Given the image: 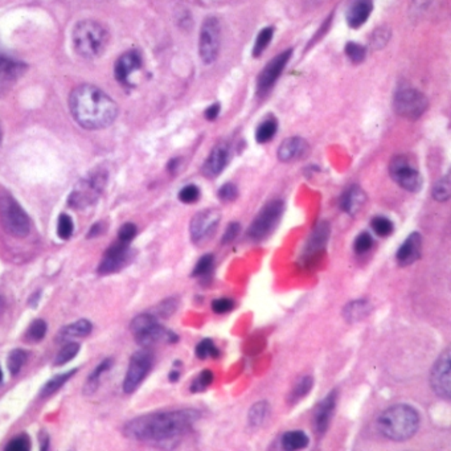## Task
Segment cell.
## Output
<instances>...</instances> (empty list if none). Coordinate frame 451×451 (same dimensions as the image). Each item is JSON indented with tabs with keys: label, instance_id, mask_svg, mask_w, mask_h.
<instances>
[{
	"label": "cell",
	"instance_id": "cell-1",
	"mask_svg": "<svg viewBox=\"0 0 451 451\" xmlns=\"http://www.w3.org/2000/svg\"><path fill=\"white\" fill-rule=\"evenodd\" d=\"M200 418L195 409L159 412L134 418L124 426V436L140 442H163L187 433Z\"/></svg>",
	"mask_w": 451,
	"mask_h": 451
},
{
	"label": "cell",
	"instance_id": "cell-2",
	"mask_svg": "<svg viewBox=\"0 0 451 451\" xmlns=\"http://www.w3.org/2000/svg\"><path fill=\"white\" fill-rule=\"evenodd\" d=\"M70 113L86 130H100L113 124L118 115L117 103L100 88L81 85L69 97Z\"/></svg>",
	"mask_w": 451,
	"mask_h": 451
},
{
	"label": "cell",
	"instance_id": "cell-3",
	"mask_svg": "<svg viewBox=\"0 0 451 451\" xmlns=\"http://www.w3.org/2000/svg\"><path fill=\"white\" fill-rule=\"evenodd\" d=\"M419 428V414L406 404L391 406L377 418V429L384 437L396 442L410 440Z\"/></svg>",
	"mask_w": 451,
	"mask_h": 451
},
{
	"label": "cell",
	"instance_id": "cell-4",
	"mask_svg": "<svg viewBox=\"0 0 451 451\" xmlns=\"http://www.w3.org/2000/svg\"><path fill=\"white\" fill-rule=\"evenodd\" d=\"M107 32L93 20L79 22L73 31V44L79 56L94 58L101 55L107 44Z\"/></svg>",
	"mask_w": 451,
	"mask_h": 451
},
{
	"label": "cell",
	"instance_id": "cell-5",
	"mask_svg": "<svg viewBox=\"0 0 451 451\" xmlns=\"http://www.w3.org/2000/svg\"><path fill=\"white\" fill-rule=\"evenodd\" d=\"M107 178L109 174L106 169H96L91 171L76 184L74 190L69 196V205L73 209H85L93 205L100 199L107 183Z\"/></svg>",
	"mask_w": 451,
	"mask_h": 451
},
{
	"label": "cell",
	"instance_id": "cell-6",
	"mask_svg": "<svg viewBox=\"0 0 451 451\" xmlns=\"http://www.w3.org/2000/svg\"><path fill=\"white\" fill-rule=\"evenodd\" d=\"M130 331L136 338V343L145 348L152 347L162 341H166V343L178 341V335L160 326L157 318L151 314H140L134 318L130 326Z\"/></svg>",
	"mask_w": 451,
	"mask_h": 451
},
{
	"label": "cell",
	"instance_id": "cell-7",
	"mask_svg": "<svg viewBox=\"0 0 451 451\" xmlns=\"http://www.w3.org/2000/svg\"><path fill=\"white\" fill-rule=\"evenodd\" d=\"M0 221L3 228L13 237H25L31 230L28 214H25L20 204L7 193L0 195Z\"/></svg>",
	"mask_w": 451,
	"mask_h": 451
},
{
	"label": "cell",
	"instance_id": "cell-8",
	"mask_svg": "<svg viewBox=\"0 0 451 451\" xmlns=\"http://www.w3.org/2000/svg\"><path fill=\"white\" fill-rule=\"evenodd\" d=\"M283 214V202L274 200L266 204L253 220L251 226H249L248 237L251 241H262L270 236L273 230L277 228Z\"/></svg>",
	"mask_w": 451,
	"mask_h": 451
},
{
	"label": "cell",
	"instance_id": "cell-9",
	"mask_svg": "<svg viewBox=\"0 0 451 451\" xmlns=\"http://www.w3.org/2000/svg\"><path fill=\"white\" fill-rule=\"evenodd\" d=\"M152 361H154L152 352L147 348L136 351V353L131 356L124 380V391L126 393H133L140 386V384L143 383L147 374L150 373Z\"/></svg>",
	"mask_w": 451,
	"mask_h": 451
},
{
	"label": "cell",
	"instance_id": "cell-10",
	"mask_svg": "<svg viewBox=\"0 0 451 451\" xmlns=\"http://www.w3.org/2000/svg\"><path fill=\"white\" fill-rule=\"evenodd\" d=\"M389 174L392 179L406 191L417 192L422 187V178L419 172L404 155L392 159L389 164Z\"/></svg>",
	"mask_w": 451,
	"mask_h": 451
},
{
	"label": "cell",
	"instance_id": "cell-11",
	"mask_svg": "<svg viewBox=\"0 0 451 451\" xmlns=\"http://www.w3.org/2000/svg\"><path fill=\"white\" fill-rule=\"evenodd\" d=\"M428 109L426 97L416 89H403L396 94V113L406 119H417Z\"/></svg>",
	"mask_w": 451,
	"mask_h": 451
},
{
	"label": "cell",
	"instance_id": "cell-12",
	"mask_svg": "<svg viewBox=\"0 0 451 451\" xmlns=\"http://www.w3.org/2000/svg\"><path fill=\"white\" fill-rule=\"evenodd\" d=\"M200 56L205 64H212L220 52V23L216 18H207L200 32Z\"/></svg>",
	"mask_w": 451,
	"mask_h": 451
},
{
	"label": "cell",
	"instance_id": "cell-13",
	"mask_svg": "<svg viewBox=\"0 0 451 451\" xmlns=\"http://www.w3.org/2000/svg\"><path fill=\"white\" fill-rule=\"evenodd\" d=\"M450 351L445 350L430 372V385L434 393L443 400H450Z\"/></svg>",
	"mask_w": 451,
	"mask_h": 451
},
{
	"label": "cell",
	"instance_id": "cell-14",
	"mask_svg": "<svg viewBox=\"0 0 451 451\" xmlns=\"http://www.w3.org/2000/svg\"><path fill=\"white\" fill-rule=\"evenodd\" d=\"M130 257H131V249L129 247V244L122 242V241H117L105 251L97 271L101 275H109V274L118 273L130 262Z\"/></svg>",
	"mask_w": 451,
	"mask_h": 451
},
{
	"label": "cell",
	"instance_id": "cell-15",
	"mask_svg": "<svg viewBox=\"0 0 451 451\" xmlns=\"http://www.w3.org/2000/svg\"><path fill=\"white\" fill-rule=\"evenodd\" d=\"M220 218H221L220 212L216 209H205L195 214L190 226L192 241L199 244L209 236H212L220 223Z\"/></svg>",
	"mask_w": 451,
	"mask_h": 451
},
{
	"label": "cell",
	"instance_id": "cell-16",
	"mask_svg": "<svg viewBox=\"0 0 451 451\" xmlns=\"http://www.w3.org/2000/svg\"><path fill=\"white\" fill-rule=\"evenodd\" d=\"M292 55H293V51L289 49L286 52L277 55L271 61L268 63V65L265 67V69L261 72L260 76H259V81H257L259 91L263 93V91L270 89L271 86L275 84V81L280 77V74L282 73V70L286 67L287 61L290 60Z\"/></svg>",
	"mask_w": 451,
	"mask_h": 451
},
{
	"label": "cell",
	"instance_id": "cell-17",
	"mask_svg": "<svg viewBox=\"0 0 451 451\" xmlns=\"http://www.w3.org/2000/svg\"><path fill=\"white\" fill-rule=\"evenodd\" d=\"M336 401H338V391H332L319 403V405L316 406L313 424L318 434H325L329 428V424L332 421L334 412L336 407Z\"/></svg>",
	"mask_w": 451,
	"mask_h": 451
},
{
	"label": "cell",
	"instance_id": "cell-18",
	"mask_svg": "<svg viewBox=\"0 0 451 451\" xmlns=\"http://www.w3.org/2000/svg\"><path fill=\"white\" fill-rule=\"evenodd\" d=\"M23 72L24 65L22 63L0 53V97L11 89Z\"/></svg>",
	"mask_w": 451,
	"mask_h": 451
},
{
	"label": "cell",
	"instance_id": "cell-19",
	"mask_svg": "<svg viewBox=\"0 0 451 451\" xmlns=\"http://www.w3.org/2000/svg\"><path fill=\"white\" fill-rule=\"evenodd\" d=\"M140 65H142V58L136 51L126 52L115 63V69H114L115 79L122 85H129L130 76L140 68Z\"/></svg>",
	"mask_w": 451,
	"mask_h": 451
},
{
	"label": "cell",
	"instance_id": "cell-20",
	"mask_svg": "<svg viewBox=\"0 0 451 451\" xmlns=\"http://www.w3.org/2000/svg\"><path fill=\"white\" fill-rule=\"evenodd\" d=\"M228 162H229V148L224 143L217 145L204 163V176L211 179L218 176L226 169Z\"/></svg>",
	"mask_w": 451,
	"mask_h": 451
},
{
	"label": "cell",
	"instance_id": "cell-21",
	"mask_svg": "<svg viewBox=\"0 0 451 451\" xmlns=\"http://www.w3.org/2000/svg\"><path fill=\"white\" fill-rule=\"evenodd\" d=\"M421 247H422V238L419 233H412L406 238L404 244L398 248L396 253V260L401 266H409L419 260L421 257Z\"/></svg>",
	"mask_w": 451,
	"mask_h": 451
},
{
	"label": "cell",
	"instance_id": "cell-22",
	"mask_svg": "<svg viewBox=\"0 0 451 451\" xmlns=\"http://www.w3.org/2000/svg\"><path fill=\"white\" fill-rule=\"evenodd\" d=\"M308 151V145L305 139L294 136L283 142L278 148V158L281 162H293L305 157Z\"/></svg>",
	"mask_w": 451,
	"mask_h": 451
},
{
	"label": "cell",
	"instance_id": "cell-23",
	"mask_svg": "<svg viewBox=\"0 0 451 451\" xmlns=\"http://www.w3.org/2000/svg\"><path fill=\"white\" fill-rule=\"evenodd\" d=\"M372 12V3L370 0H358L347 12V22L352 28H359L365 23Z\"/></svg>",
	"mask_w": 451,
	"mask_h": 451
},
{
	"label": "cell",
	"instance_id": "cell-24",
	"mask_svg": "<svg viewBox=\"0 0 451 451\" xmlns=\"http://www.w3.org/2000/svg\"><path fill=\"white\" fill-rule=\"evenodd\" d=\"M365 203V195L360 187L353 185L343 193V197L340 200V207L347 214H358L361 207Z\"/></svg>",
	"mask_w": 451,
	"mask_h": 451
},
{
	"label": "cell",
	"instance_id": "cell-25",
	"mask_svg": "<svg viewBox=\"0 0 451 451\" xmlns=\"http://www.w3.org/2000/svg\"><path fill=\"white\" fill-rule=\"evenodd\" d=\"M91 329H93V326L89 320L79 319L77 322L63 328L57 336V340L60 343H65L72 339L85 338V336L91 335Z\"/></svg>",
	"mask_w": 451,
	"mask_h": 451
},
{
	"label": "cell",
	"instance_id": "cell-26",
	"mask_svg": "<svg viewBox=\"0 0 451 451\" xmlns=\"http://www.w3.org/2000/svg\"><path fill=\"white\" fill-rule=\"evenodd\" d=\"M308 437L303 431H287L285 433L281 438V445L285 450L294 451L305 449L308 445Z\"/></svg>",
	"mask_w": 451,
	"mask_h": 451
},
{
	"label": "cell",
	"instance_id": "cell-27",
	"mask_svg": "<svg viewBox=\"0 0 451 451\" xmlns=\"http://www.w3.org/2000/svg\"><path fill=\"white\" fill-rule=\"evenodd\" d=\"M76 372H77V370H72V371H69V372L57 374L53 379H51V380L41 388L40 397L46 398V397H49V396L55 395L58 389L63 388V385L68 383L69 379H70L73 374H76Z\"/></svg>",
	"mask_w": 451,
	"mask_h": 451
},
{
	"label": "cell",
	"instance_id": "cell-28",
	"mask_svg": "<svg viewBox=\"0 0 451 451\" xmlns=\"http://www.w3.org/2000/svg\"><path fill=\"white\" fill-rule=\"evenodd\" d=\"M113 365V360L112 359H105L102 361L101 364L89 374L88 381L85 385V393H93L96 392V389L98 388V383L101 380L102 374L107 372Z\"/></svg>",
	"mask_w": 451,
	"mask_h": 451
},
{
	"label": "cell",
	"instance_id": "cell-29",
	"mask_svg": "<svg viewBox=\"0 0 451 451\" xmlns=\"http://www.w3.org/2000/svg\"><path fill=\"white\" fill-rule=\"evenodd\" d=\"M313 385H314V379L311 376H303L302 379H299L294 385L292 392H290L289 403L295 404L296 401H299L301 398L306 397V396L308 395V392L311 391Z\"/></svg>",
	"mask_w": 451,
	"mask_h": 451
},
{
	"label": "cell",
	"instance_id": "cell-30",
	"mask_svg": "<svg viewBox=\"0 0 451 451\" xmlns=\"http://www.w3.org/2000/svg\"><path fill=\"white\" fill-rule=\"evenodd\" d=\"M368 311H370L368 302L364 301V299H360V301H355L350 305L346 306L344 316L350 322H358V320L362 319L364 316L368 315Z\"/></svg>",
	"mask_w": 451,
	"mask_h": 451
},
{
	"label": "cell",
	"instance_id": "cell-31",
	"mask_svg": "<svg viewBox=\"0 0 451 451\" xmlns=\"http://www.w3.org/2000/svg\"><path fill=\"white\" fill-rule=\"evenodd\" d=\"M268 414H269V404L266 401L257 403L249 410V425L260 426L268 418Z\"/></svg>",
	"mask_w": 451,
	"mask_h": 451
},
{
	"label": "cell",
	"instance_id": "cell-32",
	"mask_svg": "<svg viewBox=\"0 0 451 451\" xmlns=\"http://www.w3.org/2000/svg\"><path fill=\"white\" fill-rule=\"evenodd\" d=\"M328 233H329V229H328L327 224H326V223L320 224V226L316 228L314 233H313V236L310 238L307 249L313 253V251H316L318 249L323 248V247L326 245Z\"/></svg>",
	"mask_w": 451,
	"mask_h": 451
},
{
	"label": "cell",
	"instance_id": "cell-33",
	"mask_svg": "<svg viewBox=\"0 0 451 451\" xmlns=\"http://www.w3.org/2000/svg\"><path fill=\"white\" fill-rule=\"evenodd\" d=\"M46 335V323L43 319H36L25 332V339L30 343H39Z\"/></svg>",
	"mask_w": 451,
	"mask_h": 451
},
{
	"label": "cell",
	"instance_id": "cell-34",
	"mask_svg": "<svg viewBox=\"0 0 451 451\" xmlns=\"http://www.w3.org/2000/svg\"><path fill=\"white\" fill-rule=\"evenodd\" d=\"M25 361H27V353L23 350L16 348V350L10 352L8 359H7V367H8V371L12 376H16L18 373L20 372Z\"/></svg>",
	"mask_w": 451,
	"mask_h": 451
},
{
	"label": "cell",
	"instance_id": "cell-35",
	"mask_svg": "<svg viewBox=\"0 0 451 451\" xmlns=\"http://www.w3.org/2000/svg\"><path fill=\"white\" fill-rule=\"evenodd\" d=\"M277 122L275 119H268L263 124H261L256 131V139L259 143H266L269 142L271 138H274L275 133H277Z\"/></svg>",
	"mask_w": 451,
	"mask_h": 451
},
{
	"label": "cell",
	"instance_id": "cell-36",
	"mask_svg": "<svg viewBox=\"0 0 451 451\" xmlns=\"http://www.w3.org/2000/svg\"><path fill=\"white\" fill-rule=\"evenodd\" d=\"M79 351V343H67L61 351L57 353L56 359H55V365L56 367H61L64 364H67L69 361L72 360L73 358L77 356Z\"/></svg>",
	"mask_w": 451,
	"mask_h": 451
},
{
	"label": "cell",
	"instance_id": "cell-37",
	"mask_svg": "<svg viewBox=\"0 0 451 451\" xmlns=\"http://www.w3.org/2000/svg\"><path fill=\"white\" fill-rule=\"evenodd\" d=\"M196 356L202 360H205L208 358H214L216 359L220 352H218V348L214 346V341L211 339H204L203 341H200L197 346H196V351H195Z\"/></svg>",
	"mask_w": 451,
	"mask_h": 451
},
{
	"label": "cell",
	"instance_id": "cell-38",
	"mask_svg": "<svg viewBox=\"0 0 451 451\" xmlns=\"http://www.w3.org/2000/svg\"><path fill=\"white\" fill-rule=\"evenodd\" d=\"M451 188H450V176L446 175L445 178H442L440 181H437V184L434 185L433 190V196L437 202H447L450 199Z\"/></svg>",
	"mask_w": 451,
	"mask_h": 451
},
{
	"label": "cell",
	"instance_id": "cell-39",
	"mask_svg": "<svg viewBox=\"0 0 451 451\" xmlns=\"http://www.w3.org/2000/svg\"><path fill=\"white\" fill-rule=\"evenodd\" d=\"M212 383H214V373L211 370H204L203 372L192 381L191 392L193 393L204 392L208 386H211Z\"/></svg>",
	"mask_w": 451,
	"mask_h": 451
},
{
	"label": "cell",
	"instance_id": "cell-40",
	"mask_svg": "<svg viewBox=\"0 0 451 451\" xmlns=\"http://www.w3.org/2000/svg\"><path fill=\"white\" fill-rule=\"evenodd\" d=\"M74 230V226H73V220L68 214H60L58 217V223H57V235L61 240H69L73 235Z\"/></svg>",
	"mask_w": 451,
	"mask_h": 451
},
{
	"label": "cell",
	"instance_id": "cell-41",
	"mask_svg": "<svg viewBox=\"0 0 451 451\" xmlns=\"http://www.w3.org/2000/svg\"><path fill=\"white\" fill-rule=\"evenodd\" d=\"M372 228L374 233H377L381 237H386V236L392 235V232H393L392 221L383 216H377L373 218Z\"/></svg>",
	"mask_w": 451,
	"mask_h": 451
},
{
	"label": "cell",
	"instance_id": "cell-42",
	"mask_svg": "<svg viewBox=\"0 0 451 451\" xmlns=\"http://www.w3.org/2000/svg\"><path fill=\"white\" fill-rule=\"evenodd\" d=\"M273 34H274V30L271 27H268V28L261 31L259 36H257L256 46H254V51H253L254 56H260L261 53L266 49V46H269V43L273 39Z\"/></svg>",
	"mask_w": 451,
	"mask_h": 451
},
{
	"label": "cell",
	"instance_id": "cell-43",
	"mask_svg": "<svg viewBox=\"0 0 451 451\" xmlns=\"http://www.w3.org/2000/svg\"><path fill=\"white\" fill-rule=\"evenodd\" d=\"M214 256L212 254H205L200 260L197 261V263L195 265V269L192 271L193 277H202L208 274L209 271L212 270L214 268Z\"/></svg>",
	"mask_w": 451,
	"mask_h": 451
},
{
	"label": "cell",
	"instance_id": "cell-44",
	"mask_svg": "<svg viewBox=\"0 0 451 451\" xmlns=\"http://www.w3.org/2000/svg\"><path fill=\"white\" fill-rule=\"evenodd\" d=\"M31 449V440L27 434H20L10 440L6 446V451H28Z\"/></svg>",
	"mask_w": 451,
	"mask_h": 451
},
{
	"label": "cell",
	"instance_id": "cell-45",
	"mask_svg": "<svg viewBox=\"0 0 451 451\" xmlns=\"http://www.w3.org/2000/svg\"><path fill=\"white\" fill-rule=\"evenodd\" d=\"M373 245V240L371 237L370 233H361L358 236V238L355 240V244H353V249L358 254H364L367 253L368 250H371Z\"/></svg>",
	"mask_w": 451,
	"mask_h": 451
},
{
	"label": "cell",
	"instance_id": "cell-46",
	"mask_svg": "<svg viewBox=\"0 0 451 451\" xmlns=\"http://www.w3.org/2000/svg\"><path fill=\"white\" fill-rule=\"evenodd\" d=\"M346 53L347 56L350 57L352 63L359 64L364 58H365V48L360 46V44H355V43H348L346 46Z\"/></svg>",
	"mask_w": 451,
	"mask_h": 451
},
{
	"label": "cell",
	"instance_id": "cell-47",
	"mask_svg": "<svg viewBox=\"0 0 451 451\" xmlns=\"http://www.w3.org/2000/svg\"><path fill=\"white\" fill-rule=\"evenodd\" d=\"M217 195L223 202H235L238 196L237 187L233 183H226L218 190Z\"/></svg>",
	"mask_w": 451,
	"mask_h": 451
},
{
	"label": "cell",
	"instance_id": "cell-48",
	"mask_svg": "<svg viewBox=\"0 0 451 451\" xmlns=\"http://www.w3.org/2000/svg\"><path fill=\"white\" fill-rule=\"evenodd\" d=\"M199 197H200V191H199V188H197L196 185H193V184H190V185L184 187V188L181 190V193H179L181 202L185 204L195 203Z\"/></svg>",
	"mask_w": 451,
	"mask_h": 451
},
{
	"label": "cell",
	"instance_id": "cell-49",
	"mask_svg": "<svg viewBox=\"0 0 451 451\" xmlns=\"http://www.w3.org/2000/svg\"><path fill=\"white\" fill-rule=\"evenodd\" d=\"M136 233H138L136 226L131 223H126L124 226H121V229L118 232V241L130 244L136 238Z\"/></svg>",
	"mask_w": 451,
	"mask_h": 451
},
{
	"label": "cell",
	"instance_id": "cell-50",
	"mask_svg": "<svg viewBox=\"0 0 451 451\" xmlns=\"http://www.w3.org/2000/svg\"><path fill=\"white\" fill-rule=\"evenodd\" d=\"M235 308V302L229 298H220L214 299L212 302V310L216 314H226Z\"/></svg>",
	"mask_w": 451,
	"mask_h": 451
},
{
	"label": "cell",
	"instance_id": "cell-51",
	"mask_svg": "<svg viewBox=\"0 0 451 451\" xmlns=\"http://www.w3.org/2000/svg\"><path fill=\"white\" fill-rule=\"evenodd\" d=\"M240 233V224L232 223L226 228V233L223 236V244H230L235 238L237 237Z\"/></svg>",
	"mask_w": 451,
	"mask_h": 451
},
{
	"label": "cell",
	"instance_id": "cell-52",
	"mask_svg": "<svg viewBox=\"0 0 451 451\" xmlns=\"http://www.w3.org/2000/svg\"><path fill=\"white\" fill-rule=\"evenodd\" d=\"M176 306H178V303H176L175 299H169V301L163 302L162 306L159 307V314L163 316L171 315L176 310Z\"/></svg>",
	"mask_w": 451,
	"mask_h": 451
},
{
	"label": "cell",
	"instance_id": "cell-53",
	"mask_svg": "<svg viewBox=\"0 0 451 451\" xmlns=\"http://www.w3.org/2000/svg\"><path fill=\"white\" fill-rule=\"evenodd\" d=\"M220 113V105L218 103H214L212 106H209L207 110H205V118L209 119V121H214L217 118V115Z\"/></svg>",
	"mask_w": 451,
	"mask_h": 451
},
{
	"label": "cell",
	"instance_id": "cell-54",
	"mask_svg": "<svg viewBox=\"0 0 451 451\" xmlns=\"http://www.w3.org/2000/svg\"><path fill=\"white\" fill-rule=\"evenodd\" d=\"M102 232V224L101 223H97L94 226H91V232H89V237H96L98 235H101Z\"/></svg>",
	"mask_w": 451,
	"mask_h": 451
},
{
	"label": "cell",
	"instance_id": "cell-55",
	"mask_svg": "<svg viewBox=\"0 0 451 451\" xmlns=\"http://www.w3.org/2000/svg\"><path fill=\"white\" fill-rule=\"evenodd\" d=\"M169 377V381H172V383H176V381L179 380V377H181V371H178V370H174V371H171Z\"/></svg>",
	"mask_w": 451,
	"mask_h": 451
},
{
	"label": "cell",
	"instance_id": "cell-56",
	"mask_svg": "<svg viewBox=\"0 0 451 451\" xmlns=\"http://www.w3.org/2000/svg\"><path fill=\"white\" fill-rule=\"evenodd\" d=\"M40 292H37L36 294H32L31 295V298H30V306H32V307H36L37 306V302L40 301Z\"/></svg>",
	"mask_w": 451,
	"mask_h": 451
},
{
	"label": "cell",
	"instance_id": "cell-57",
	"mask_svg": "<svg viewBox=\"0 0 451 451\" xmlns=\"http://www.w3.org/2000/svg\"><path fill=\"white\" fill-rule=\"evenodd\" d=\"M4 307V298H3V295L0 294V310Z\"/></svg>",
	"mask_w": 451,
	"mask_h": 451
},
{
	"label": "cell",
	"instance_id": "cell-58",
	"mask_svg": "<svg viewBox=\"0 0 451 451\" xmlns=\"http://www.w3.org/2000/svg\"><path fill=\"white\" fill-rule=\"evenodd\" d=\"M3 381V373H1V370H0V384Z\"/></svg>",
	"mask_w": 451,
	"mask_h": 451
},
{
	"label": "cell",
	"instance_id": "cell-59",
	"mask_svg": "<svg viewBox=\"0 0 451 451\" xmlns=\"http://www.w3.org/2000/svg\"><path fill=\"white\" fill-rule=\"evenodd\" d=\"M0 143H1V130H0Z\"/></svg>",
	"mask_w": 451,
	"mask_h": 451
}]
</instances>
